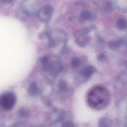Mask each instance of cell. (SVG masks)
<instances>
[{"label":"cell","instance_id":"6","mask_svg":"<svg viewBox=\"0 0 127 127\" xmlns=\"http://www.w3.org/2000/svg\"><path fill=\"white\" fill-rule=\"evenodd\" d=\"M38 89L36 83L35 82H33L31 84L30 87L29 88V93L32 95H34V94H37L38 93Z\"/></svg>","mask_w":127,"mask_h":127},{"label":"cell","instance_id":"2","mask_svg":"<svg viewBox=\"0 0 127 127\" xmlns=\"http://www.w3.org/2000/svg\"><path fill=\"white\" fill-rule=\"evenodd\" d=\"M16 102V96L12 92H7L0 96V105L6 110L11 109Z\"/></svg>","mask_w":127,"mask_h":127},{"label":"cell","instance_id":"9","mask_svg":"<svg viewBox=\"0 0 127 127\" xmlns=\"http://www.w3.org/2000/svg\"><path fill=\"white\" fill-rule=\"evenodd\" d=\"M13 0H0L3 3H10L13 1Z\"/></svg>","mask_w":127,"mask_h":127},{"label":"cell","instance_id":"8","mask_svg":"<svg viewBox=\"0 0 127 127\" xmlns=\"http://www.w3.org/2000/svg\"><path fill=\"white\" fill-rule=\"evenodd\" d=\"M120 44V41H111L109 43V46L111 48H115L117 47Z\"/></svg>","mask_w":127,"mask_h":127},{"label":"cell","instance_id":"3","mask_svg":"<svg viewBox=\"0 0 127 127\" xmlns=\"http://www.w3.org/2000/svg\"><path fill=\"white\" fill-rule=\"evenodd\" d=\"M53 8L49 5H44L39 11V15L40 18L44 21H48L53 12Z\"/></svg>","mask_w":127,"mask_h":127},{"label":"cell","instance_id":"5","mask_svg":"<svg viewBox=\"0 0 127 127\" xmlns=\"http://www.w3.org/2000/svg\"><path fill=\"white\" fill-rule=\"evenodd\" d=\"M116 26L120 30H124L127 28V21L124 18H120L116 22Z\"/></svg>","mask_w":127,"mask_h":127},{"label":"cell","instance_id":"4","mask_svg":"<svg viewBox=\"0 0 127 127\" xmlns=\"http://www.w3.org/2000/svg\"><path fill=\"white\" fill-rule=\"evenodd\" d=\"M93 14L87 10H82L80 14V18L82 21H87L93 18Z\"/></svg>","mask_w":127,"mask_h":127},{"label":"cell","instance_id":"10","mask_svg":"<svg viewBox=\"0 0 127 127\" xmlns=\"http://www.w3.org/2000/svg\"><path fill=\"white\" fill-rule=\"evenodd\" d=\"M47 61H48V58H47V57H43V58L42 59V60H41V62H42V63H43V64L46 63L47 62Z\"/></svg>","mask_w":127,"mask_h":127},{"label":"cell","instance_id":"7","mask_svg":"<svg viewBox=\"0 0 127 127\" xmlns=\"http://www.w3.org/2000/svg\"><path fill=\"white\" fill-rule=\"evenodd\" d=\"M103 8L105 12H110L112 10V4L110 1H106L104 3Z\"/></svg>","mask_w":127,"mask_h":127},{"label":"cell","instance_id":"1","mask_svg":"<svg viewBox=\"0 0 127 127\" xmlns=\"http://www.w3.org/2000/svg\"><path fill=\"white\" fill-rule=\"evenodd\" d=\"M110 96L107 90L101 86L93 88L89 92L87 101L89 105L93 108L101 109L109 103Z\"/></svg>","mask_w":127,"mask_h":127}]
</instances>
